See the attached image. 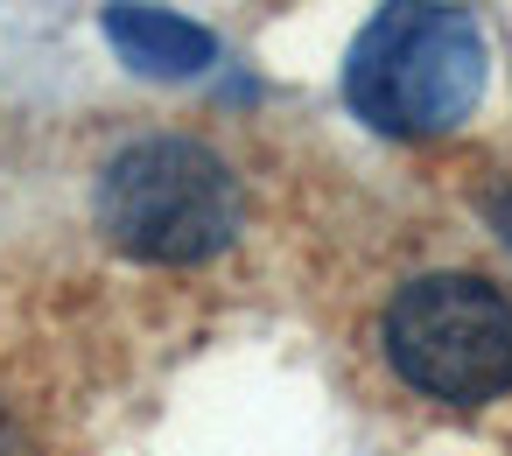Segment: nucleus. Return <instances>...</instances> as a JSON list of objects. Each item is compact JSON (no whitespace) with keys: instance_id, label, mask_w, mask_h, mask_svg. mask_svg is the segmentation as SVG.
I'll use <instances>...</instances> for the list:
<instances>
[{"instance_id":"f03ea898","label":"nucleus","mask_w":512,"mask_h":456,"mask_svg":"<svg viewBox=\"0 0 512 456\" xmlns=\"http://www.w3.org/2000/svg\"><path fill=\"white\" fill-rule=\"evenodd\" d=\"M99 225L134 260H211L239 232V183L232 169L197 141H134L99 176Z\"/></svg>"},{"instance_id":"7ed1b4c3","label":"nucleus","mask_w":512,"mask_h":456,"mask_svg":"<svg viewBox=\"0 0 512 456\" xmlns=\"http://www.w3.org/2000/svg\"><path fill=\"white\" fill-rule=\"evenodd\" d=\"M386 358L428 400H498L512 386V302L477 274H428L393 295Z\"/></svg>"},{"instance_id":"f257e3e1","label":"nucleus","mask_w":512,"mask_h":456,"mask_svg":"<svg viewBox=\"0 0 512 456\" xmlns=\"http://www.w3.org/2000/svg\"><path fill=\"white\" fill-rule=\"evenodd\" d=\"M484 29L449 0H386L344 57V99L379 134H449L484 99Z\"/></svg>"},{"instance_id":"20e7f679","label":"nucleus","mask_w":512,"mask_h":456,"mask_svg":"<svg viewBox=\"0 0 512 456\" xmlns=\"http://www.w3.org/2000/svg\"><path fill=\"white\" fill-rule=\"evenodd\" d=\"M106 43H113L134 71H148V78H197V71L218 57L211 29H197V22H183V15H169V8H141V0L106 8Z\"/></svg>"}]
</instances>
